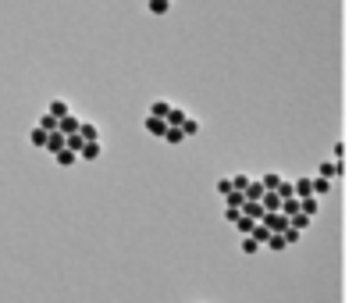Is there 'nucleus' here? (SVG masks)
<instances>
[{
	"label": "nucleus",
	"mask_w": 363,
	"mask_h": 303,
	"mask_svg": "<svg viewBox=\"0 0 363 303\" xmlns=\"http://www.w3.org/2000/svg\"><path fill=\"white\" fill-rule=\"evenodd\" d=\"M260 225H264L267 232H274V236H281V232L289 228V218H285L281 211H267V214L260 218Z\"/></svg>",
	"instance_id": "f257e3e1"
},
{
	"label": "nucleus",
	"mask_w": 363,
	"mask_h": 303,
	"mask_svg": "<svg viewBox=\"0 0 363 303\" xmlns=\"http://www.w3.org/2000/svg\"><path fill=\"white\" fill-rule=\"evenodd\" d=\"M104 154V143L96 139V143H82V150H79V161H96Z\"/></svg>",
	"instance_id": "f03ea898"
},
{
	"label": "nucleus",
	"mask_w": 363,
	"mask_h": 303,
	"mask_svg": "<svg viewBox=\"0 0 363 303\" xmlns=\"http://www.w3.org/2000/svg\"><path fill=\"white\" fill-rule=\"evenodd\" d=\"M57 132H65V136L79 132V114H75V111H68L65 118H57Z\"/></svg>",
	"instance_id": "7ed1b4c3"
},
{
	"label": "nucleus",
	"mask_w": 363,
	"mask_h": 303,
	"mask_svg": "<svg viewBox=\"0 0 363 303\" xmlns=\"http://www.w3.org/2000/svg\"><path fill=\"white\" fill-rule=\"evenodd\" d=\"M79 136H82V143H96V139H100L96 121H79Z\"/></svg>",
	"instance_id": "20e7f679"
},
{
	"label": "nucleus",
	"mask_w": 363,
	"mask_h": 303,
	"mask_svg": "<svg viewBox=\"0 0 363 303\" xmlns=\"http://www.w3.org/2000/svg\"><path fill=\"white\" fill-rule=\"evenodd\" d=\"M43 150H47L50 158H54V154H61V150H65V132H50V136H47V146H43Z\"/></svg>",
	"instance_id": "39448f33"
},
{
	"label": "nucleus",
	"mask_w": 363,
	"mask_h": 303,
	"mask_svg": "<svg viewBox=\"0 0 363 303\" xmlns=\"http://www.w3.org/2000/svg\"><path fill=\"white\" fill-rule=\"evenodd\" d=\"M146 11H150L153 18H164V15L171 11V0H146Z\"/></svg>",
	"instance_id": "423d86ee"
},
{
	"label": "nucleus",
	"mask_w": 363,
	"mask_h": 303,
	"mask_svg": "<svg viewBox=\"0 0 363 303\" xmlns=\"http://www.w3.org/2000/svg\"><path fill=\"white\" fill-rule=\"evenodd\" d=\"M331 189H335V182H331V179H320V175H317V179H310V193H313V197H324V193H331Z\"/></svg>",
	"instance_id": "0eeeda50"
},
{
	"label": "nucleus",
	"mask_w": 363,
	"mask_h": 303,
	"mask_svg": "<svg viewBox=\"0 0 363 303\" xmlns=\"http://www.w3.org/2000/svg\"><path fill=\"white\" fill-rule=\"evenodd\" d=\"M299 211H303L306 218H317V214H320V200H317V197H303V200H299Z\"/></svg>",
	"instance_id": "6e6552de"
},
{
	"label": "nucleus",
	"mask_w": 363,
	"mask_h": 303,
	"mask_svg": "<svg viewBox=\"0 0 363 303\" xmlns=\"http://www.w3.org/2000/svg\"><path fill=\"white\" fill-rule=\"evenodd\" d=\"M186 118H189L186 111H182V107H174V104H171V111H167V118H164V125H167V128H178L182 121H186Z\"/></svg>",
	"instance_id": "1a4fd4ad"
},
{
	"label": "nucleus",
	"mask_w": 363,
	"mask_h": 303,
	"mask_svg": "<svg viewBox=\"0 0 363 303\" xmlns=\"http://www.w3.org/2000/svg\"><path fill=\"white\" fill-rule=\"evenodd\" d=\"M345 168H342V161H324L320 165V179H338Z\"/></svg>",
	"instance_id": "9d476101"
},
{
	"label": "nucleus",
	"mask_w": 363,
	"mask_h": 303,
	"mask_svg": "<svg viewBox=\"0 0 363 303\" xmlns=\"http://www.w3.org/2000/svg\"><path fill=\"white\" fill-rule=\"evenodd\" d=\"M68 111H72V104H68V100H61V97H57V100H50V107H47V114H54V118H65Z\"/></svg>",
	"instance_id": "9b49d317"
},
{
	"label": "nucleus",
	"mask_w": 363,
	"mask_h": 303,
	"mask_svg": "<svg viewBox=\"0 0 363 303\" xmlns=\"http://www.w3.org/2000/svg\"><path fill=\"white\" fill-rule=\"evenodd\" d=\"M143 125H146V132H150V136H157V139H160V136H164V128H167V125H164V118H150V114H146V121H143Z\"/></svg>",
	"instance_id": "f8f14e48"
},
{
	"label": "nucleus",
	"mask_w": 363,
	"mask_h": 303,
	"mask_svg": "<svg viewBox=\"0 0 363 303\" xmlns=\"http://www.w3.org/2000/svg\"><path fill=\"white\" fill-rule=\"evenodd\" d=\"M264 193H267V189H264V186H260V179H250V186H246V189H242V197H246V200H260V197H264Z\"/></svg>",
	"instance_id": "ddd939ff"
},
{
	"label": "nucleus",
	"mask_w": 363,
	"mask_h": 303,
	"mask_svg": "<svg viewBox=\"0 0 363 303\" xmlns=\"http://www.w3.org/2000/svg\"><path fill=\"white\" fill-rule=\"evenodd\" d=\"M178 128H182V136H186V139H193V136L200 132V118H193V114H189V118H186V121H182Z\"/></svg>",
	"instance_id": "4468645a"
},
{
	"label": "nucleus",
	"mask_w": 363,
	"mask_h": 303,
	"mask_svg": "<svg viewBox=\"0 0 363 303\" xmlns=\"http://www.w3.org/2000/svg\"><path fill=\"white\" fill-rule=\"evenodd\" d=\"M167 146H182L186 143V136H182V128H164V136H160Z\"/></svg>",
	"instance_id": "2eb2a0df"
},
{
	"label": "nucleus",
	"mask_w": 363,
	"mask_h": 303,
	"mask_svg": "<svg viewBox=\"0 0 363 303\" xmlns=\"http://www.w3.org/2000/svg\"><path fill=\"white\" fill-rule=\"evenodd\" d=\"M54 161H57L61 168H72V165H79V154H72V150H61V154H54Z\"/></svg>",
	"instance_id": "dca6fc26"
},
{
	"label": "nucleus",
	"mask_w": 363,
	"mask_h": 303,
	"mask_svg": "<svg viewBox=\"0 0 363 303\" xmlns=\"http://www.w3.org/2000/svg\"><path fill=\"white\" fill-rule=\"evenodd\" d=\"M167 111H171L167 100H153V104H150V118H167Z\"/></svg>",
	"instance_id": "f3484780"
},
{
	"label": "nucleus",
	"mask_w": 363,
	"mask_h": 303,
	"mask_svg": "<svg viewBox=\"0 0 363 303\" xmlns=\"http://www.w3.org/2000/svg\"><path fill=\"white\" fill-rule=\"evenodd\" d=\"M36 128H43V132H57V118L43 111V114H40V125H36Z\"/></svg>",
	"instance_id": "a211bd4d"
},
{
	"label": "nucleus",
	"mask_w": 363,
	"mask_h": 303,
	"mask_svg": "<svg viewBox=\"0 0 363 303\" xmlns=\"http://www.w3.org/2000/svg\"><path fill=\"white\" fill-rule=\"evenodd\" d=\"M47 136H50V132H43V128H33V132H29V143H33L36 150H43V146H47Z\"/></svg>",
	"instance_id": "6ab92c4d"
},
{
	"label": "nucleus",
	"mask_w": 363,
	"mask_h": 303,
	"mask_svg": "<svg viewBox=\"0 0 363 303\" xmlns=\"http://www.w3.org/2000/svg\"><path fill=\"white\" fill-rule=\"evenodd\" d=\"M225 204H228V211H239V207H242V204H246V197H242V193H239V189H232V193H228V197H225Z\"/></svg>",
	"instance_id": "aec40b11"
},
{
	"label": "nucleus",
	"mask_w": 363,
	"mask_h": 303,
	"mask_svg": "<svg viewBox=\"0 0 363 303\" xmlns=\"http://www.w3.org/2000/svg\"><path fill=\"white\" fill-rule=\"evenodd\" d=\"M239 250H242V253L250 257V253H257V250H264V246H260V243H257L253 236H242V246H239Z\"/></svg>",
	"instance_id": "412c9836"
},
{
	"label": "nucleus",
	"mask_w": 363,
	"mask_h": 303,
	"mask_svg": "<svg viewBox=\"0 0 363 303\" xmlns=\"http://www.w3.org/2000/svg\"><path fill=\"white\" fill-rule=\"evenodd\" d=\"M278 182H281V175H278V172H267V175L260 179V186H264V189H278Z\"/></svg>",
	"instance_id": "4be33fe9"
},
{
	"label": "nucleus",
	"mask_w": 363,
	"mask_h": 303,
	"mask_svg": "<svg viewBox=\"0 0 363 303\" xmlns=\"http://www.w3.org/2000/svg\"><path fill=\"white\" fill-rule=\"evenodd\" d=\"M253 225H257V221H250V218H242V214L235 218V228H239L242 236H250V232H253Z\"/></svg>",
	"instance_id": "5701e85b"
},
{
	"label": "nucleus",
	"mask_w": 363,
	"mask_h": 303,
	"mask_svg": "<svg viewBox=\"0 0 363 303\" xmlns=\"http://www.w3.org/2000/svg\"><path fill=\"white\" fill-rule=\"evenodd\" d=\"M264 246H267V250H285V236H274V232H271Z\"/></svg>",
	"instance_id": "b1692460"
},
{
	"label": "nucleus",
	"mask_w": 363,
	"mask_h": 303,
	"mask_svg": "<svg viewBox=\"0 0 363 303\" xmlns=\"http://www.w3.org/2000/svg\"><path fill=\"white\" fill-rule=\"evenodd\" d=\"M246 186H250V175H235V179H232V189H239V193H242Z\"/></svg>",
	"instance_id": "393cba45"
},
{
	"label": "nucleus",
	"mask_w": 363,
	"mask_h": 303,
	"mask_svg": "<svg viewBox=\"0 0 363 303\" xmlns=\"http://www.w3.org/2000/svg\"><path fill=\"white\" fill-rule=\"evenodd\" d=\"M214 189H218L221 197H228V193H232V179H218V186H214Z\"/></svg>",
	"instance_id": "a878e982"
}]
</instances>
